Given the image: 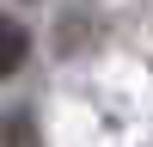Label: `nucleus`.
Wrapping results in <instances>:
<instances>
[{"label": "nucleus", "instance_id": "obj_1", "mask_svg": "<svg viewBox=\"0 0 153 147\" xmlns=\"http://www.w3.org/2000/svg\"><path fill=\"white\" fill-rule=\"evenodd\" d=\"M25 55H31V37H25V24L0 12V80H6V74H19V61H25Z\"/></svg>", "mask_w": 153, "mask_h": 147}, {"label": "nucleus", "instance_id": "obj_2", "mask_svg": "<svg viewBox=\"0 0 153 147\" xmlns=\"http://www.w3.org/2000/svg\"><path fill=\"white\" fill-rule=\"evenodd\" d=\"M12 147H37V129H31V122H25V117L12 122Z\"/></svg>", "mask_w": 153, "mask_h": 147}]
</instances>
